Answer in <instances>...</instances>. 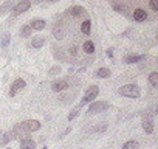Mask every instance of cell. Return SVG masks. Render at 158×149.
<instances>
[{"mask_svg":"<svg viewBox=\"0 0 158 149\" xmlns=\"http://www.w3.org/2000/svg\"><path fill=\"white\" fill-rule=\"evenodd\" d=\"M40 129V123L37 120H28V121H23L20 124H17L13 130L14 135H19V134H28V132H34V130H39Z\"/></svg>","mask_w":158,"mask_h":149,"instance_id":"obj_1","label":"cell"},{"mask_svg":"<svg viewBox=\"0 0 158 149\" xmlns=\"http://www.w3.org/2000/svg\"><path fill=\"white\" fill-rule=\"evenodd\" d=\"M118 92L121 96H127V98H139V95H141V90L136 84H126Z\"/></svg>","mask_w":158,"mask_h":149,"instance_id":"obj_2","label":"cell"},{"mask_svg":"<svg viewBox=\"0 0 158 149\" xmlns=\"http://www.w3.org/2000/svg\"><path fill=\"white\" fill-rule=\"evenodd\" d=\"M98 93H99V87H98V86H92V87H89V90L85 92V95H84L81 104H79V107H82V106L87 104V103H93V101L96 100Z\"/></svg>","mask_w":158,"mask_h":149,"instance_id":"obj_3","label":"cell"},{"mask_svg":"<svg viewBox=\"0 0 158 149\" xmlns=\"http://www.w3.org/2000/svg\"><path fill=\"white\" fill-rule=\"evenodd\" d=\"M110 107L109 103L106 101H93L90 106H89V113H99V112H104Z\"/></svg>","mask_w":158,"mask_h":149,"instance_id":"obj_4","label":"cell"},{"mask_svg":"<svg viewBox=\"0 0 158 149\" xmlns=\"http://www.w3.org/2000/svg\"><path fill=\"white\" fill-rule=\"evenodd\" d=\"M25 86H27V83H25L22 78L16 79V81L11 84V87H10V96H16L19 92H22V90L25 89Z\"/></svg>","mask_w":158,"mask_h":149,"instance_id":"obj_5","label":"cell"},{"mask_svg":"<svg viewBox=\"0 0 158 149\" xmlns=\"http://www.w3.org/2000/svg\"><path fill=\"white\" fill-rule=\"evenodd\" d=\"M30 8H31V2H28V0H22V2H19L17 5H14L13 14H14V16H19V14H22V13H27Z\"/></svg>","mask_w":158,"mask_h":149,"instance_id":"obj_6","label":"cell"},{"mask_svg":"<svg viewBox=\"0 0 158 149\" xmlns=\"http://www.w3.org/2000/svg\"><path fill=\"white\" fill-rule=\"evenodd\" d=\"M132 17H133V20H136V22H144V20L147 19V13H146V10H143V8H136V10L133 11Z\"/></svg>","mask_w":158,"mask_h":149,"instance_id":"obj_7","label":"cell"},{"mask_svg":"<svg viewBox=\"0 0 158 149\" xmlns=\"http://www.w3.org/2000/svg\"><path fill=\"white\" fill-rule=\"evenodd\" d=\"M68 87V83L65 81V79H59V81H54L53 84H51V90L53 92H62V90H65Z\"/></svg>","mask_w":158,"mask_h":149,"instance_id":"obj_8","label":"cell"},{"mask_svg":"<svg viewBox=\"0 0 158 149\" xmlns=\"http://www.w3.org/2000/svg\"><path fill=\"white\" fill-rule=\"evenodd\" d=\"M67 13H68L70 16H73V17H79V16H82V14L85 13V10H84L82 6H79V5H74V6L68 8Z\"/></svg>","mask_w":158,"mask_h":149,"instance_id":"obj_9","label":"cell"},{"mask_svg":"<svg viewBox=\"0 0 158 149\" xmlns=\"http://www.w3.org/2000/svg\"><path fill=\"white\" fill-rule=\"evenodd\" d=\"M45 25H47V22H45V20H42V19H34V20H31V23H30L31 30H36V31L44 30V28H45Z\"/></svg>","mask_w":158,"mask_h":149,"instance_id":"obj_10","label":"cell"},{"mask_svg":"<svg viewBox=\"0 0 158 149\" xmlns=\"http://www.w3.org/2000/svg\"><path fill=\"white\" fill-rule=\"evenodd\" d=\"M44 45H45V37L44 36H34L31 39V47L33 48H40Z\"/></svg>","mask_w":158,"mask_h":149,"instance_id":"obj_11","label":"cell"},{"mask_svg":"<svg viewBox=\"0 0 158 149\" xmlns=\"http://www.w3.org/2000/svg\"><path fill=\"white\" fill-rule=\"evenodd\" d=\"M82 50L87 54H93L95 53V44H93V40H85L84 45H82Z\"/></svg>","mask_w":158,"mask_h":149,"instance_id":"obj_12","label":"cell"},{"mask_svg":"<svg viewBox=\"0 0 158 149\" xmlns=\"http://www.w3.org/2000/svg\"><path fill=\"white\" fill-rule=\"evenodd\" d=\"M36 147V143L30 138H23L20 140V149H34Z\"/></svg>","mask_w":158,"mask_h":149,"instance_id":"obj_13","label":"cell"},{"mask_svg":"<svg viewBox=\"0 0 158 149\" xmlns=\"http://www.w3.org/2000/svg\"><path fill=\"white\" fill-rule=\"evenodd\" d=\"M146 56H138V54H130V56H126V59H124V62L126 64H136V62H139V61H143Z\"/></svg>","mask_w":158,"mask_h":149,"instance_id":"obj_14","label":"cell"},{"mask_svg":"<svg viewBox=\"0 0 158 149\" xmlns=\"http://www.w3.org/2000/svg\"><path fill=\"white\" fill-rule=\"evenodd\" d=\"M90 28H92V22H90L89 19L81 23V31H82L84 34H90Z\"/></svg>","mask_w":158,"mask_h":149,"instance_id":"obj_15","label":"cell"},{"mask_svg":"<svg viewBox=\"0 0 158 149\" xmlns=\"http://www.w3.org/2000/svg\"><path fill=\"white\" fill-rule=\"evenodd\" d=\"M95 74H96L98 78H107V76H110V70H109V68H106V67H101Z\"/></svg>","mask_w":158,"mask_h":149,"instance_id":"obj_16","label":"cell"},{"mask_svg":"<svg viewBox=\"0 0 158 149\" xmlns=\"http://www.w3.org/2000/svg\"><path fill=\"white\" fill-rule=\"evenodd\" d=\"M149 83H150L152 87H156V86H158V73H156V71H152V73L149 74Z\"/></svg>","mask_w":158,"mask_h":149,"instance_id":"obj_17","label":"cell"},{"mask_svg":"<svg viewBox=\"0 0 158 149\" xmlns=\"http://www.w3.org/2000/svg\"><path fill=\"white\" fill-rule=\"evenodd\" d=\"M31 33H33V30H31L30 25H23V27L20 28V36H22V37H30Z\"/></svg>","mask_w":158,"mask_h":149,"instance_id":"obj_18","label":"cell"},{"mask_svg":"<svg viewBox=\"0 0 158 149\" xmlns=\"http://www.w3.org/2000/svg\"><path fill=\"white\" fill-rule=\"evenodd\" d=\"M14 138V134L13 132H6V134H3V138L0 140V146H5L8 141H11Z\"/></svg>","mask_w":158,"mask_h":149,"instance_id":"obj_19","label":"cell"},{"mask_svg":"<svg viewBox=\"0 0 158 149\" xmlns=\"http://www.w3.org/2000/svg\"><path fill=\"white\" fill-rule=\"evenodd\" d=\"M10 37H11L10 33H5V34L2 36V40H0V45H2V48H6V47L10 45Z\"/></svg>","mask_w":158,"mask_h":149,"instance_id":"obj_20","label":"cell"},{"mask_svg":"<svg viewBox=\"0 0 158 149\" xmlns=\"http://www.w3.org/2000/svg\"><path fill=\"white\" fill-rule=\"evenodd\" d=\"M123 149H138V141H135V140H130V141L124 143Z\"/></svg>","mask_w":158,"mask_h":149,"instance_id":"obj_21","label":"cell"},{"mask_svg":"<svg viewBox=\"0 0 158 149\" xmlns=\"http://www.w3.org/2000/svg\"><path fill=\"white\" fill-rule=\"evenodd\" d=\"M143 129H144L147 134H152V132H153V124H152V121H144V123H143Z\"/></svg>","mask_w":158,"mask_h":149,"instance_id":"obj_22","label":"cell"},{"mask_svg":"<svg viewBox=\"0 0 158 149\" xmlns=\"http://www.w3.org/2000/svg\"><path fill=\"white\" fill-rule=\"evenodd\" d=\"M53 34H54L56 39H62V37H64V31H62V28H57V27L53 28Z\"/></svg>","mask_w":158,"mask_h":149,"instance_id":"obj_23","label":"cell"},{"mask_svg":"<svg viewBox=\"0 0 158 149\" xmlns=\"http://www.w3.org/2000/svg\"><path fill=\"white\" fill-rule=\"evenodd\" d=\"M112 6H113V10L118 11V13H126V11H127V8H126L124 5H119V3H113Z\"/></svg>","mask_w":158,"mask_h":149,"instance_id":"obj_24","label":"cell"},{"mask_svg":"<svg viewBox=\"0 0 158 149\" xmlns=\"http://www.w3.org/2000/svg\"><path fill=\"white\" fill-rule=\"evenodd\" d=\"M79 110H81V107H79V106H77V107H74V109L70 112V115H68V121H71V120H73V118L79 113Z\"/></svg>","mask_w":158,"mask_h":149,"instance_id":"obj_25","label":"cell"},{"mask_svg":"<svg viewBox=\"0 0 158 149\" xmlns=\"http://www.w3.org/2000/svg\"><path fill=\"white\" fill-rule=\"evenodd\" d=\"M13 5H11V2H8V3H5V5H2V6H0V14H5V11L6 10H10Z\"/></svg>","mask_w":158,"mask_h":149,"instance_id":"obj_26","label":"cell"},{"mask_svg":"<svg viewBox=\"0 0 158 149\" xmlns=\"http://www.w3.org/2000/svg\"><path fill=\"white\" fill-rule=\"evenodd\" d=\"M149 6H150V10H153V11H158V5H156L155 2H150V3H149Z\"/></svg>","mask_w":158,"mask_h":149,"instance_id":"obj_27","label":"cell"},{"mask_svg":"<svg viewBox=\"0 0 158 149\" xmlns=\"http://www.w3.org/2000/svg\"><path fill=\"white\" fill-rule=\"evenodd\" d=\"M76 53H77V48L73 45V47L70 48V54H71V56H76Z\"/></svg>","mask_w":158,"mask_h":149,"instance_id":"obj_28","label":"cell"},{"mask_svg":"<svg viewBox=\"0 0 158 149\" xmlns=\"http://www.w3.org/2000/svg\"><path fill=\"white\" fill-rule=\"evenodd\" d=\"M57 71H60V67H53V68L50 70V74H54V73H57Z\"/></svg>","mask_w":158,"mask_h":149,"instance_id":"obj_29","label":"cell"},{"mask_svg":"<svg viewBox=\"0 0 158 149\" xmlns=\"http://www.w3.org/2000/svg\"><path fill=\"white\" fill-rule=\"evenodd\" d=\"M107 56H109V57H113V51H112V48L107 50Z\"/></svg>","mask_w":158,"mask_h":149,"instance_id":"obj_30","label":"cell"},{"mask_svg":"<svg viewBox=\"0 0 158 149\" xmlns=\"http://www.w3.org/2000/svg\"><path fill=\"white\" fill-rule=\"evenodd\" d=\"M8 149H11V147H8Z\"/></svg>","mask_w":158,"mask_h":149,"instance_id":"obj_31","label":"cell"}]
</instances>
